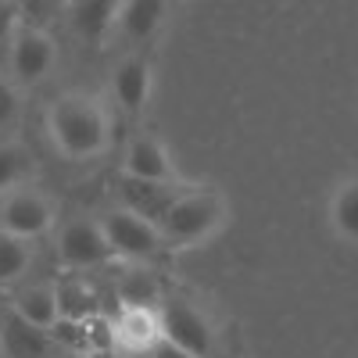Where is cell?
<instances>
[{
	"label": "cell",
	"mask_w": 358,
	"mask_h": 358,
	"mask_svg": "<svg viewBox=\"0 0 358 358\" xmlns=\"http://www.w3.org/2000/svg\"><path fill=\"white\" fill-rule=\"evenodd\" d=\"M183 194L176 183H151V179H133V176H118V197H122V208L147 222H162L165 212L172 208V201Z\"/></svg>",
	"instance_id": "7"
},
{
	"label": "cell",
	"mask_w": 358,
	"mask_h": 358,
	"mask_svg": "<svg viewBox=\"0 0 358 358\" xmlns=\"http://www.w3.org/2000/svg\"><path fill=\"white\" fill-rule=\"evenodd\" d=\"M147 355L151 358H194L190 351H183V348H176V344H169L165 337H158L151 348H147Z\"/></svg>",
	"instance_id": "24"
},
{
	"label": "cell",
	"mask_w": 358,
	"mask_h": 358,
	"mask_svg": "<svg viewBox=\"0 0 358 358\" xmlns=\"http://www.w3.org/2000/svg\"><path fill=\"white\" fill-rule=\"evenodd\" d=\"M50 204L47 197H40L36 190H11L0 204V229L11 233V236H22V241H36L50 229Z\"/></svg>",
	"instance_id": "6"
},
{
	"label": "cell",
	"mask_w": 358,
	"mask_h": 358,
	"mask_svg": "<svg viewBox=\"0 0 358 358\" xmlns=\"http://www.w3.org/2000/svg\"><path fill=\"white\" fill-rule=\"evenodd\" d=\"M11 308H15L25 322L40 326V330H54V322L62 319L57 290H50V287H29V290H22L15 301H11Z\"/></svg>",
	"instance_id": "13"
},
{
	"label": "cell",
	"mask_w": 358,
	"mask_h": 358,
	"mask_svg": "<svg viewBox=\"0 0 358 358\" xmlns=\"http://www.w3.org/2000/svg\"><path fill=\"white\" fill-rule=\"evenodd\" d=\"M15 115H18V94L8 79H0V129L11 126Z\"/></svg>",
	"instance_id": "22"
},
{
	"label": "cell",
	"mask_w": 358,
	"mask_h": 358,
	"mask_svg": "<svg viewBox=\"0 0 358 358\" xmlns=\"http://www.w3.org/2000/svg\"><path fill=\"white\" fill-rule=\"evenodd\" d=\"M122 297L129 301V308H143V305L158 301V287H155V280H151V276H143V273H133V276H126Z\"/></svg>",
	"instance_id": "20"
},
{
	"label": "cell",
	"mask_w": 358,
	"mask_h": 358,
	"mask_svg": "<svg viewBox=\"0 0 358 358\" xmlns=\"http://www.w3.org/2000/svg\"><path fill=\"white\" fill-rule=\"evenodd\" d=\"M57 305H62V319H90V312H94V305H90V294L83 287H65L57 290Z\"/></svg>",
	"instance_id": "19"
},
{
	"label": "cell",
	"mask_w": 358,
	"mask_h": 358,
	"mask_svg": "<svg viewBox=\"0 0 358 358\" xmlns=\"http://www.w3.org/2000/svg\"><path fill=\"white\" fill-rule=\"evenodd\" d=\"M118 8H122V0H72L69 18L76 36H83L86 43H101L108 29L118 22Z\"/></svg>",
	"instance_id": "11"
},
{
	"label": "cell",
	"mask_w": 358,
	"mask_h": 358,
	"mask_svg": "<svg viewBox=\"0 0 358 358\" xmlns=\"http://www.w3.org/2000/svg\"><path fill=\"white\" fill-rule=\"evenodd\" d=\"M222 222V201L215 194H179L172 201V208L165 212V219L158 222L162 241L172 248H190L208 241Z\"/></svg>",
	"instance_id": "2"
},
{
	"label": "cell",
	"mask_w": 358,
	"mask_h": 358,
	"mask_svg": "<svg viewBox=\"0 0 358 358\" xmlns=\"http://www.w3.org/2000/svg\"><path fill=\"white\" fill-rule=\"evenodd\" d=\"M0 355L4 358H54L50 330L25 322L15 308L0 312Z\"/></svg>",
	"instance_id": "8"
},
{
	"label": "cell",
	"mask_w": 358,
	"mask_h": 358,
	"mask_svg": "<svg viewBox=\"0 0 358 358\" xmlns=\"http://www.w3.org/2000/svg\"><path fill=\"white\" fill-rule=\"evenodd\" d=\"M165 0H122L118 8V29L129 40H147L162 25Z\"/></svg>",
	"instance_id": "14"
},
{
	"label": "cell",
	"mask_w": 358,
	"mask_h": 358,
	"mask_svg": "<svg viewBox=\"0 0 358 358\" xmlns=\"http://www.w3.org/2000/svg\"><path fill=\"white\" fill-rule=\"evenodd\" d=\"M118 334H122L129 344H136V348H151L162 337V326H158V315H151V312L126 308L122 322H118Z\"/></svg>",
	"instance_id": "17"
},
{
	"label": "cell",
	"mask_w": 358,
	"mask_h": 358,
	"mask_svg": "<svg viewBox=\"0 0 358 358\" xmlns=\"http://www.w3.org/2000/svg\"><path fill=\"white\" fill-rule=\"evenodd\" d=\"M29 155L22 151V147H15V143H0V190H11V187H18L22 179L29 176Z\"/></svg>",
	"instance_id": "18"
},
{
	"label": "cell",
	"mask_w": 358,
	"mask_h": 358,
	"mask_svg": "<svg viewBox=\"0 0 358 358\" xmlns=\"http://www.w3.org/2000/svg\"><path fill=\"white\" fill-rule=\"evenodd\" d=\"M0 301H4V287H0Z\"/></svg>",
	"instance_id": "26"
},
{
	"label": "cell",
	"mask_w": 358,
	"mask_h": 358,
	"mask_svg": "<svg viewBox=\"0 0 358 358\" xmlns=\"http://www.w3.org/2000/svg\"><path fill=\"white\" fill-rule=\"evenodd\" d=\"M147 358H151V355H147Z\"/></svg>",
	"instance_id": "27"
},
{
	"label": "cell",
	"mask_w": 358,
	"mask_h": 358,
	"mask_svg": "<svg viewBox=\"0 0 358 358\" xmlns=\"http://www.w3.org/2000/svg\"><path fill=\"white\" fill-rule=\"evenodd\" d=\"M15 18H18L15 4H11V0H0V47L11 43V36H15Z\"/></svg>",
	"instance_id": "23"
},
{
	"label": "cell",
	"mask_w": 358,
	"mask_h": 358,
	"mask_svg": "<svg viewBox=\"0 0 358 358\" xmlns=\"http://www.w3.org/2000/svg\"><path fill=\"white\" fill-rule=\"evenodd\" d=\"M122 176L151 179V183H176V169L169 162V151L155 136H133L122 158Z\"/></svg>",
	"instance_id": "10"
},
{
	"label": "cell",
	"mask_w": 358,
	"mask_h": 358,
	"mask_svg": "<svg viewBox=\"0 0 358 358\" xmlns=\"http://www.w3.org/2000/svg\"><path fill=\"white\" fill-rule=\"evenodd\" d=\"M111 90H115L118 104H122L126 111H140L147 104V97H151V69H147V62H140V57L122 62L115 69Z\"/></svg>",
	"instance_id": "12"
},
{
	"label": "cell",
	"mask_w": 358,
	"mask_h": 358,
	"mask_svg": "<svg viewBox=\"0 0 358 358\" xmlns=\"http://www.w3.org/2000/svg\"><path fill=\"white\" fill-rule=\"evenodd\" d=\"M158 326H162V337L176 348L190 351L194 358H215L219 341L208 315L187 301H165L158 312Z\"/></svg>",
	"instance_id": "3"
},
{
	"label": "cell",
	"mask_w": 358,
	"mask_h": 358,
	"mask_svg": "<svg viewBox=\"0 0 358 358\" xmlns=\"http://www.w3.org/2000/svg\"><path fill=\"white\" fill-rule=\"evenodd\" d=\"M29 262H33V251H29V241L22 236H11L0 229V287H11L29 273Z\"/></svg>",
	"instance_id": "15"
},
{
	"label": "cell",
	"mask_w": 358,
	"mask_h": 358,
	"mask_svg": "<svg viewBox=\"0 0 358 358\" xmlns=\"http://www.w3.org/2000/svg\"><path fill=\"white\" fill-rule=\"evenodd\" d=\"M57 255H62V262L72 265V268H94V265H104V262L115 258L104 226L94 222V219L65 222L62 233H57Z\"/></svg>",
	"instance_id": "5"
},
{
	"label": "cell",
	"mask_w": 358,
	"mask_h": 358,
	"mask_svg": "<svg viewBox=\"0 0 358 358\" xmlns=\"http://www.w3.org/2000/svg\"><path fill=\"white\" fill-rule=\"evenodd\" d=\"M50 136L69 158H94L108 143V118L86 97H65L50 108Z\"/></svg>",
	"instance_id": "1"
},
{
	"label": "cell",
	"mask_w": 358,
	"mask_h": 358,
	"mask_svg": "<svg viewBox=\"0 0 358 358\" xmlns=\"http://www.w3.org/2000/svg\"><path fill=\"white\" fill-rule=\"evenodd\" d=\"M330 219H334V229L344 236V241H358V179L348 183L344 190H337Z\"/></svg>",
	"instance_id": "16"
},
{
	"label": "cell",
	"mask_w": 358,
	"mask_h": 358,
	"mask_svg": "<svg viewBox=\"0 0 358 358\" xmlns=\"http://www.w3.org/2000/svg\"><path fill=\"white\" fill-rule=\"evenodd\" d=\"M104 233H108V244L115 255L122 258H133V262H151L158 251H162V233L155 222H147L133 212H126V208H115V212L104 215Z\"/></svg>",
	"instance_id": "4"
},
{
	"label": "cell",
	"mask_w": 358,
	"mask_h": 358,
	"mask_svg": "<svg viewBox=\"0 0 358 358\" xmlns=\"http://www.w3.org/2000/svg\"><path fill=\"white\" fill-rule=\"evenodd\" d=\"M86 358H122V355H115V351H90Z\"/></svg>",
	"instance_id": "25"
},
{
	"label": "cell",
	"mask_w": 358,
	"mask_h": 358,
	"mask_svg": "<svg viewBox=\"0 0 358 358\" xmlns=\"http://www.w3.org/2000/svg\"><path fill=\"white\" fill-rule=\"evenodd\" d=\"M50 65H54V43L40 29L25 25L22 33L11 36V72L18 83H25V86L40 83L50 72Z\"/></svg>",
	"instance_id": "9"
},
{
	"label": "cell",
	"mask_w": 358,
	"mask_h": 358,
	"mask_svg": "<svg viewBox=\"0 0 358 358\" xmlns=\"http://www.w3.org/2000/svg\"><path fill=\"white\" fill-rule=\"evenodd\" d=\"M11 4H15V11L18 15H25V22L29 25H43V22H50L57 11H62V4H65V0H11Z\"/></svg>",
	"instance_id": "21"
}]
</instances>
